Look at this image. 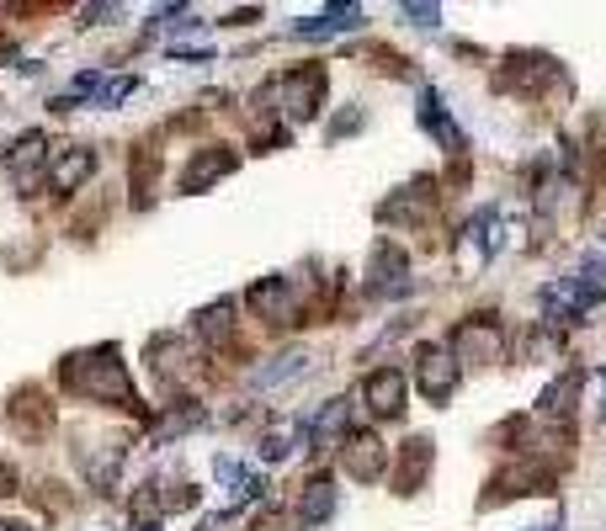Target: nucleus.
<instances>
[{"instance_id": "nucleus-1", "label": "nucleus", "mask_w": 606, "mask_h": 531, "mask_svg": "<svg viewBox=\"0 0 606 531\" xmlns=\"http://www.w3.org/2000/svg\"><path fill=\"white\" fill-rule=\"evenodd\" d=\"M59 383L69 388V393H80V399H101V404H122V410H133V404H139L133 378H128V367L118 361V346L64 356Z\"/></svg>"}, {"instance_id": "nucleus-2", "label": "nucleus", "mask_w": 606, "mask_h": 531, "mask_svg": "<svg viewBox=\"0 0 606 531\" xmlns=\"http://www.w3.org/2000/svg\"><path fill=\"white\" fill-rule=\"evenodd\" d=\"M325 86H331L325 64H299V69L277 75V101H282V112L293 122H309L320 118V107H325Z\"/></svg>"}, {"instance_id": "nucleus-3", "label": "nucleus", "mask_w": 606, "mask_h": 531, "mask_svg": "<svg viewBox=\"0 0 606 531\" xmlns=\"http://www.w3.org/2000/svg\"><path fill=\"white\" fill-rule=\"evenodd\" d=\"M602 303V282H585V277H559L538 293V308H543V325H580L585 308Z\"/></svg>"}, {"instance_id": "nucleus-4", "label": "nucleus", "mask_w": 606, "mask_h": 531, "mask_svg": "<svg viewBox=\"0 0 606 531\" xmlns=\"http://www.w3.org/2000/svg\"><path fill=\"white\" fill-rule=\"evenodd\" d=\"M559 489V478H553V468H543V463H532V457H516V463H506V468L489 478V495L479 505H506V500H527V495H553Z\"/></svg>"}, {"instance_id": "nucleus-5", "label": "nucleus", "mask_w": 606, "mask_h": 531, "mask_svg": "<svg viewBox=\"0 0 606 531\" xmlns=\"http://www.w3.org/2000/svg\"><path fill=\"white\" fill-rule=\"evenodd\" d=\"M447 351L457 356V367H463V361L489 367V361H500V351H506V325H500L495 314H468V319L453 329V346H447Z\"/></svg>"}, {"instance_id": "nucleus-6", "label": "nucleus", "mask_w": 606, "mask_h": 531, "mask_svg": "<svg viewBox=\"0 0 606 531\" xmlns=\"http://www.w3.org/2000/svg\"><path fill=\"white\" fill-rule=\"evenodd\" d=\"M457 378H463V367H457V356L447 346H421L415 351V388H421L425 404H447L457 393Z\"/></svg>"}, {"instance_id": "nucleus-7", "label": "nucleus", "mask_w": 606, "mask_h": 531, "mask_svg": "<svg viewBox=\"0 0 606 531\" xmlns=\"http://www.w3.org/2000/svg\"><path fill=\"white\" fill-rule=\"evenodd\" d=\"M548 80H559V59H548V54H511L495 69V90H506V96H543Z\"/></svg>"}, {"instance_id": "nucleus-8", "label": "nucleus", "mask_w": 606, "mask_h": 531, "mask_svg": "<svg viewBox=\"0 0 606 531\" xmlns=\"http://www.w3.org/2000/svg\"><path fill=\"white\" fill-rule=\"evenodd\" d=\"M340 468L357 484H378L389 473V446L378 442V431H346L340 436Z\"/></svg>"}, {"instance_id": "nucleus-9", "label": "nucleus", "mask_w": 606, "mask_h": 531, "mask_svg": "<svg viewBox=\"0 0 606 531\" xmlns=\"http://www.w3.org/2000/svg\"><path fill=\"white\" fill-rule=\"evenodd\" d=\"M404 399H410V378L399 367H372L362 378V404L378 420H399L404 414Z\"/></svg>"}, {"instance_id": "nucleus-10", "label": "nucleus", "mask_w": 606, "mask_h": 531, "mask_svg": "<svg viewBox=\"0 0 606 531\" xmlns=\"http://www.w3.org/2000/svg\"><path fill=\"white\" fill-rule=\"evenodd\" d=\"M410 256L399 250L394 239H378L372 245V256H367V293L372 297H389V293H404L410 282Z\"/></svg>"}, {"instance_id": "nucleus-11", "label": "nucleus", "mask_w": 606, "mask_h": 531, "mask_svg": "<svg viewBox=\"0 0 606 531\" xmlns=\"http://www.w3.org/2000/svg\"><path fill=\"white\" fill-rule=\"evenodd\" d=\"M235 165H240V154H235L229 144H208V149H197V154L186 160V171H182V192H192V197H197V192H208L213 181H224V176H229Z\"/></svg>"}, {"instance_id": "nucleus-12", "label": "nucleus", "mask_w": 606, "mask_h": 531, "mask_svg": "<svg viewBox=\"0 0 606 531\" xmlns=\"http://www.w3.org/2000/svg\"><path fill=\"white\" fill-rule=\"evenodd\" d=\"M431 463H436V442L431 436H410L399 446V463H394V495H421L425 478H431Z\"/></svg>"}, {"instance_id": "nucleus-13", "label": "nucleus", "mask_w": 606, "mask_h": 531, "mask_svg": "<svg viewBox=\"0 0 606 531\" xmlns=\"http://www.w3.org/2000/svg\"><path fill=\"white\" fill-rule=\"evenodd\" d=\"M91 171H96V149L91 144H69L48 160V186H54L59 197H69V192H80V186L91 181Z\"/></svg>"}, {"instance_id": "nucleus-14", "label": "nucleus", "mask_w": 606, "mask_h": 531, "mask_svg": "<svg viewBox=\"0 0 606 531\" xmlns=\"http://www.w3.org/2000/svg\"><path fill=\"white\" fill-rule=\"evenodd\" d=\"M245 303L267 319V325H293L299 319V303H293V288H288V277H267V282H256Z\"/></svg>"}, {"instance_id": "nucleus-15", "label": "nucleus", "mask_w": 606, "mask_h": 531, "mask_svg": "<svg viewBox=\"0 0 606 531\" xmlns=\"http://www.w3.org/2000/svg\"><path fill=\"white\" fill-rule=\"evenodd\" d=\"M415 118H421V128H425V133H431V139H436L442 149H453V154H463V149H468L463 128L447 118V107H442L436 86H421V107H415Z\"/></svg>"}, {"instance_id": "nucleus-16", "label": "nucleus", "mask_w": 606, "mask_h": 531, "mask_svg": "<svg viewBox=\"0 0 606 531\" xmlns=\"http://www.w3.org/2000/svg\"><path fill=\"white\" fill-rule=\"evenodd\" d=\"M431 207H436V181L421 176V181H410L399 197H389V203L378 207V218L383 224H394V218H425Z\"/></svg>"}, {"instance_id": "nucleus-17", "label": "nucleus", "mask_w": 606, "mask_h": 531, "mask_svg": "<svg viewBox=\"0 0 606 531\" xmlns=\"http://www.w3.org/2000/svg\"><path fill=\"white\" fill-rule=\"evenodd\" d=\"M303 372H309V351L293 346V351H277L267 367H256V372H250V388H256V393H267V388L293 383V378H303Z\"/></svg>"}, {"instance_id": "nucleus-18", "label": "nucleus", "mask_w": 606, "mask_h": 531, "mask_svg": "<svg viewBox=\"0 0 606 531\" xmlns=\"http://www.w3.org/2000/svg\"><path fill=\"white\" fill-rule=\"evenodd\" d=\"M362 28V6H331L325 17H303L293 22V37H335V32Z\"/></svg>"}, {"instance_id": "nucleus-19", "label": "nucleus", "mask_w": 606, "mask_h": 531, "mask_svg": "<svg viewBox=\"0 0 606 531\" xmlns=\"http://www.w3.org/2000/svg\"><path fill=\"white\" fill-rule=\"evenodd\" d=\"M575 393H580V367H570L564 378H553V383L538 393V420H570Z\"/></svg>"}, {"instance_id": "nucleus-20", "label": "nucleus", "mask_w": 606, "mask_h": 531, "mask_svg": "<svg viewBox=\"0 0 606 531\" xmlns=\"http://www.w3.org/2000/svg\"><path fill=\"white\" fill-rule=\"evenodd\" d=\"M335 516V484L331 478H309L299 500V527H325Z\"/></svg>"}, {"instance_id": "nucleus-21", "label": "nucleus", "mask_w": 606, "mask_h": 531, "mask_svg": "<svg viewBox=\"0 0 606 531\" xmlns=\"http://www.w3.org/2000/svg\"><path fill=\"white\" fill-rule=\"evenodd\" d=\"M182 361H192V351H186L176 335H154L150 340V367H154V378H182Z\"/></svg>"}, {"instance_id": "nucleus-22", "label": "nucleus", "mask_w": 606, "mask_h": 531, "mask_svg": "<svg viewBox=\"0 0 606 531\" xmlns=\"http://www.w3.org/2000/svg\"><path fill=\"white\" fill-rule=\"evenodd\" d=\"M203 420H208V414H203V404H192V410L182 404V410H171L165 420H160V425H154V431H150V442H154V446L176 442V436H186V431H197Z\"/></svg>"}, {"instance_id": "nucleus-23", "label": "nucleus", "mask_w": 606, "mask_h": 531, "mask_svg": "<svg viewBox=\"0 0 606 531\" xmlns=\"http://www.w3.org/2000/svg\"><path fill=\"white\" fill-rule=\"evenodd\" d=\"M229 329H235V297H218L197 314V335H208V340H224Z\"/></svg>"}, {"instance_id": "nucleus-24", "label": "nucleus", "mask_w": 606, "mask_h": 531, "mask_svg": "<svg viewBox=\"0 0 606 531\" xmlns=\"http://www.w3.org/2000/svg\"><path fill=\"white\" fill-rule=\"evenodd\" d=\"M133 90H139V75H122V80H112V86H101L96 107H118V101H128Z\"/></svg>"}, {"instance_id": "nucleus-25", "label": "nucleus", "mask_w": 606, "mask_h": 531, "mask_svg": "<svg viewBox=\"0 0 606 531\" xmlns=\"http://www.w3.org/2000/svg\"><path fill=\"white\" fill-rule=\"evenodd\" d=\"M399 11H404L415 28H436V22H442V6H415V0H404Z\"/></svg>"}, {"instance_id": "nucleus-26", "label": "nucleus", "mask_w": 606, "mask_h": 531, "mask_svg": "<svg viewBox=\"0 0 606 531\" xmlns=\"http://www.w3.org/2000/svg\"><path fill=\"white\" fill-rule=\"evenodd\" d=\"M357 128H362V112L351 107V112H340V118L331 122V139H346V133H357Z\"/></svg>"}, {"instance_id": "nucleus-27", "label": "nucleus", "mask_w": 606, "mask_h": 531, "mask_svg": "<svg viewBox=\"0 0 606 531\" xmlns=\"http://www.w3.org/2000/svg\"><path fill=\"white\" fill-rule=\"evenodd\" d=\"M288 452H293V442H288V436H267V442H261V457H267V463H282Z\"/></svg>"}, {"instance_id": "nucleus-28", "label": "nucleus", "mask_w": 606, "mask_h": 531, "mask_svg": "<svg viewBox=\"0 0 606 531\" xmlns=\"http://www.w3.org/2000/svg\"><path fill=\"white\" fill-rule=\"evenodd\" d=\"M0 531H32V527H17V521H0Z\"/></svg>"}, {"instance_id": "nucleus-29", "label": "nucleus", "mask_w": 606, "mask_h": 531, "mask_svg": "<svg viewBox=\"0 0 606 531\" xmlns=\"http://www.w3.org/2000/svg\"><path fill=\"white\" fill-rule=\"evenodd\" d=\"M261 531H282V527H277V521H267V527H261Z\"/></svg>"}, {"instance_id": "nucleus-30", "label": "nucleus", "mask_w": 606, "mask_h": 531, "mask_svg": "<svg viewBox=\"0 0 606 531\" xmlns=\"http://www.w3.org/2000/svg\"><path fill=\"white\" fill-rule=\"evenodd\" d=\"M527 531H559V527H527Z\"/></svg>"}, {"instance_id": "nucleus-31", "label": "nucleus", "mask_w": 606, "mask_h": 531, "mask_svg": "<svg viewBox=\"0 0 606 531\" xmlns=\"http://www.w3.org/2000/svg\"><path fill=\"white\" fill-rule=\"evenodd\" d=\"M139 531H160V527H154V521H150V527H139Z\"/></svg>"}]
</instances>
